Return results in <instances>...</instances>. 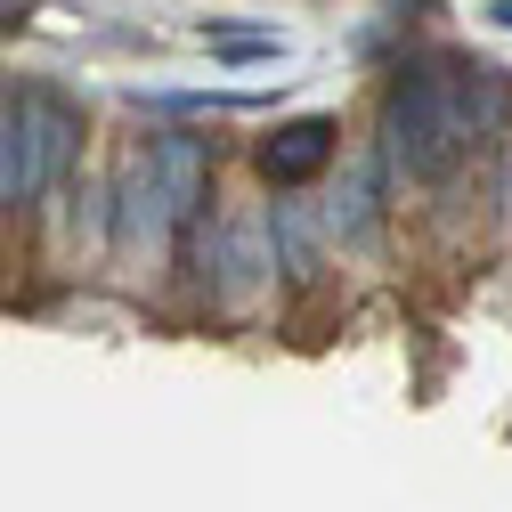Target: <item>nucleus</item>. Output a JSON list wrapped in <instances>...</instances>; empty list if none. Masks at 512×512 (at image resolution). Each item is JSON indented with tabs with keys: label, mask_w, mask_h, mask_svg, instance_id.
<instances>
[{
	"label": "nucleus",
	"mask_w": 512,
	"mask_h": 512,
	"mask_svg": "<svg viewBox=\"0 0 512 512\" xmlns=\"http://www.w3.org/2000/svg\"><path fill=\"white\" fill-rule=\"evenodd\" d=\"M261 220H269V252H277V277L309 285V277H317V228H309V204L277 196V204H269Z\"/></svg>",
	"instance_id": "10"
},
{
	"label": "nucleus",
	"mask_w": 512,
	"mask_h": 512,
	"mask_svg": "<svg viewBox=\"0 0 512 512\" xmlns=\"http://www.w3.org/2000/svg\"><path fill=\"white\" fill-rule=\"evenodd\" d=\"M147 163H155V187H163V220H171V236L187 252V269H196L204 228H212V212H204L212 204V147L187 139V131H171V139L147 147Z\"/></svg>",
	"instance_id": "2"
},
{
	"label": "nucleus",
	"mask_w": 512,
	"mask_h": 512,
	"mask_svg": "<svg viewBox=\"0 0 512 512\" xmlns=\"http://www.w3.org/2000/svg\"><path fill=\"white\" fill-rule=\"evenodd\" d=\"M139 114H244V106H261L252 90H131Z\"/></svg>",
	"instance_id": "11"
},
{
	"label": "nucleus",
	"mask_w": 512,
	"mask_h": 512,
	"mask_svg": "<svg viewBox=\"0 0 512 512\" xmlns=\"http://www.w3.org/2000/svg\"><path fill=\"white\" fill-rule=\"evenodd\" d=\"M431 66H439V90H447V114H456L464 147H472V139H496L504 122H512V74H496L488 57L431 49Z\"/></svg>",
	"instance_id": "3"
},
{
	"label": "nucleus",
	"mask_w": 512,
	"mask_h": 512,
	"mask_svg": "<svg viewBox=\"0 0 512 512\" xmlns=\"http://www.w3.org/2000/svg\"><path fill=\"white\" fill-rule=\"evenodd\" d=\"M33 131H41V179L57 187V179L74 171V155H82V106L66 90L33 82Z\"/></svg>",
	"instance_id": "9"
},
{
	"label": "nucleus",
	"mask_w": 512,
	"mask_h": 512,
	"mask_svg": "<svg viewBox=\"0 0 512 512\" xmlns=\"http://www.w3.org/2000/svg\"><path fill=\"white\" fill-rule=\"evenodd\" d=\"M49 196L41 179V131H33V90H0V212H25Z\"/></svg>",
	"instance_id": "5"
},
{
	"label": "nucleus",
	"mask_w": 512,
	"mask_h": 512,
	"mask_svg": "<svg viewBox=\"0 0 512 512\" xmlns=\"http://www.w3.org/2000/svg\"><path fill=\"white\" fill-rule=\"evenodd\" d=\"M488 25H504V33H512V0H488Z\"/></svg>",
	"instance_id": "13"
},
{
	"label": "nucleus",
	"mask_w": 512,
	"mask_h": 512,
	"mask_svg": "<svg viewBox=\"0 0 512 512\" xmlns=\"http://www.w3.org/2000/svg\"><path fill=\"white\" fill-rule=\"evenodd\" d=\"M334 147H342V122L334 114H293V122H277V131L261 139V179L277 187V196H293V187H309L317 171L334 163Z\"/></svg>",
	"instance_id": "4"
},
{
	"label": "nucleus",
	"mask_w": 512,
	"mask_h": 512,
	"mask_svg": "<svg viewBox=\"0 0 512 512\" xmlns=\"http://www.w3.org/2000/svg\"><path fill=\"white\" fill-rule=\"evenodd\" d=\"M204 49L228 57V66H277V57H285V33H228V25H204Z\"/></svg>",
	"instance_id": "12"
},
{
	"label": "nucleus",
	"mask_w": 512,
	"mask_h": 512,
	"mask_svg": "<svg viewBox=\"0 0 512 512\" xmlns=\"http://www.w3.org/2000/svg\"><path fill=\"white\" fill-rule=\"evenodd\" d=\"M204 236H212V277H220L228 301H252V293L277 277V252H269V220L261 212H228Z\"/></svg>",
	"instance_id": "6"
},
{
	"label": "nucleus",
	"mask_w": 512,
	"mask_h": 512,
	"mask_svg": "<svg viewBox=\"0 0 512 512\" xmlns=\"http://www.w3.org/2000/svg\"><path fill=\"white\" fill-rule=\"evenodd\" d=\"M163 236H171L163 187H155V163H147V147H139V155H122V171H114V244H122V252H147V244H163Z\"/></svg>",
	"instance_id": "8"
},
{
	"label": "nucleus",
	"mask_w": 512,
	"mask_h": 512,
	"mask_svg": "<svg viewBox=\"0 0 512 512\" xmlns=\"http://www.w3.org/2000/svg\"><path fill=\"white\" fill-rule=\"evenodd\" d=\"M382 204H391V155H358L350 179H342V196H334V212H326L334 244L374 252L382 244Z\"/></svg>",
	"instance_id": "7"
},
{
	"label": "nucleus",
	"mask_w": 512,
	"mask_h": 512,
	"mask_svg": "<svg viewBox=\"0 0 512 512\" xmlns=\"http://www.w3.org/2000/svg\"><path fill=\"white\" fill-rule=\"evenodd\" d=\"M382 155H391L399 179H447L464 155V131L447 114V90H439V66L431 57H407L382 90Z\"/></svg>",
	"instance_id": "1"
}]
</instances>
